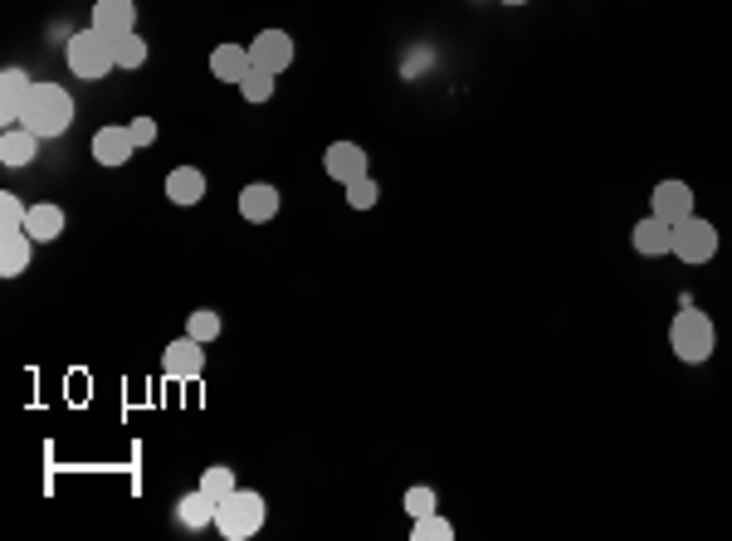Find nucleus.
<instances>
[{
    "mask_svg": "<svg viewBox=\"0 0 732 541\" xmlns=\"http://www.w3.org/2000/svg\"><path fill=\"white\" fill-rule=\"evenodd\" d=\"M73 98H69V89H59V83H49V79H40V83H30V98H24V122L20 127H30L34 137H64V132L73 127Z\"/></svg>",
    "mask_w": 732,
    "mask_h": 541,
    "instance_id": "f257e3e1",
    "label": "nucleus"
},
{
    "mask_svg": "<svg viewBox=\"0 0 732 541\" xmlns=\"http://www.w3.org/2000/svg\"><path fill=\"white\" fill-rule=\"evenodd\" d=\"M713 347H718L713 317L699 313V307L683 298V313H674V323H669V351H674L683 366H703L708 356H713Z\"/></svg>",
    "mask_w": 732,
    "mask_h": 541,
    "instance_id": "f03ea898",
    "label": "nucleus"
},
{
    "mask_svg": "<svg viewBox=\"0 0 732 541\" xmlns=\"http://www.w3.org/2000/svg\"><path fill=\"white\" fill-rule=\"evenodd\" d=\"M264 522H268V502H264V493H254V488H235V493L220 498V508H215V532L225 541L260 537Z\"/></svg>",
    "mask_w": 732,
    "mask_h": 541,
    "instance_id": "7ed1b4c3",
    "label": "nucleus"
},
{
    "mask_svg": "<svg viewBox=\"0 0 732 541\" xmlns=\"http://www.w3.org/2000/svg\"><path fill=\"white\" fill-rule=\"evenodd\" d=\"M64 64L73 79H83V83H103L108 73L118 69V59H113V40H103V34L93 30H79V34H69L64 40Z\"/></svg>",
    "mask_w": 732,
    "mask_h": 541,
    "instance_id": "20e7f679",
    "label": "nucleus"
},
{
    "mask_svg": "<svg viewBox=\"0 0 732 541\" xmlns=\"http://www.w3.org/2000/svg\"><path fill=\"white\" fill-rule=\"evenodd\" d=\"M674 259L683 264H713L718 259V225L703 215H689L674 225Z\"/></svg>",
    "mask_w": 732,
    "mask_h": 541,
    "instance_id": "39448f33",
    "label": "nucleus"
},
{
    "mask_svg": "<svg viewBox=\"0 0 732 541\" xmlns=\"http://www.w3.org/2000/svg\"><path fill=\"white\" fill-rule=\"evenodd\" d=\"M650 215L659 220H669V225H679V220H689V215H699L693 211V186L689 181H659V186L650 191Z\"/></svg>",
    "mask_w": 732,
    "mask_h": 541,
    "instance_id": "423d86ee",
    "label": "nucleus"
},
{
    "mask_svg": "<svg viewBox=\"0 0 732 541\" xmlns=\"http://www.w3.org/2000/svg\"><path fill=\"white\" fill-rule=\"evenodd\" d=\"M250 59H254V69H264V73H284L293 64V40H288V30H260L250 40Z\"/></svg>",
    "mask_w": 732,
    "mask_h": 541,
    "instance_id": "0eeeda50",
    "label": "nucleus"
},
{
    "mask_svg": "<svg viewBox=\"0 0 732 541\" xmlns=\"http://www.w3.org/2000/svg\"><path fill=\"white\" fill-rule=\"evenodd\" d=\"M162 371H166V380H195L205 371V341H195L191 331L186 337H176L162 351Z\"/></svg>",
    "mask_w": 732,
    "mask_h": 541,
    "instance_id": "6e6552de",
    "label": "nucleus"
},
{
    "mask_svg": "<svg viewBox=\"0 0 732 541\" xmlns=\"http://www.w3.org/2000/svg\"><path fill=\"white\" fill-rule=\"evenodd\" d=\"M89 24L103 34V40H122V34L138 30V6H132V0H93Z\"/></svg>",
    "mask_w": 732,
    "mask_h": 541,
    "instance_id": "1a4fd4ad",
    "label": "nucleus"
},
{
    "mask_svg": "<svg viewBox=\"0 0 732 541\" xmlns=\"http://www.w3.org/2000/svg\"><path fill=\"white\" fill-rule=\"evenodd\" d=\"M138 156V142H132V127H98L93 132V162L118 171Z\"/></svg>",
    "mask_w": 732,
    "mask_h": 541,
    "instance_id": "9d476101",
    "label": "nucleus"
},
{
    "mask_svg": "<svg viewBox=\"0 0 732 541\" xmlns=\"http://www.w3.org/2000/svg\"><path fill=\"white\" fill-rule=\"evenodd\" d=\"M372 162H366V152L357 142H333L323 152V171L327 176L337 181V186H347V181H362V176H372V171H366Z\"/></svg>",
    "mask_w": 732,
    "mask_h": 541,
    "instance_id": "9b49d317",
    "label": "nucleus"
},
{
    "mask_svg": "<svg viewBox=\"0 0 732 541\" xmlns=\"http://www.w3.org/2000/svg\"><path fill=\"white\" fill-rule=\"evenodd\" d=\"M630 244H634V254H644V259H664V254H674V225L659 215H644L640 225L630 229Z\"/></svg>",
    "mask_w": 732,
    "mask_h": 541,
    "instance_id": "f8f14e48",
    "label": "nucleus"
},
{
    "mask_svg": "<svg viewBox=\"0 0 732 541\" xmlns=\"http://www.w3.org/2000/svg\"><path fill=\"white\" fill-rule=\"evenodd\" d=\"M24 98H30V73L24 69L0 73V122H6V127H20L24 122Z\"/></svg>",
    "mask_w": 732,
    "mask_h": 541,
    "instance_id": "ddd939ff",
    "label": "nucleus"
},
{
    "mask_svg": "<svg viewBox=\"0 0 732 541\" xmlns=\"http://www.w3.org/2000/svg\"><path fill=\"white\" fill-rule=\"evenodd\" d=\"M278 186H268V181H250V186L240 191V215L250 220V225H268V220L278 215Z\"/></svg>",
    "mask_w": 732,
    "mask_h": 541,
    "instance_id": "4468645a",
    "label": "nucleus"
},
{
    "mask_svg": "<svg viewBox=\"0 0 732 541\" xmlns=\"http://www.w3.org/2000/svg\"><path fill=\"white\" fill-rule=\"evenodd\" d=\"M166 201L181 205V211L201 205V201H205V171H201V166H176V171H166Z\"/></svg>",
    "mask_w": 732,
    "mask_h": 541,
    "instance_id": "2eb2a0df",
    "label": "nucleus"
},
{
    "mask_svg": "<svg viewBox=\"0 0 732 541\" xmlns=\"http://www.w3.org/2000/svg\"><path fill=\"white\" fill-rule=\"evenodd\" d=\"M64 225H69V215L59 211L54 201H40V205H30V220H24V235H30L34 244H49V239H59V235H64Z\"/></svg>",
    "mask_w": 732,
    "mask_h": 541,
    "instance_id": "dca6fc26",
    "label": "nucleus"
},
{
    "mask_svg": "<svg viewBox=\"0 0 732 541\" xmlns=\"http://www.w3.org/2000/svg\"><path fill=\"white\" fill-rule=\"evenodd\" d=\"M250 69H254L250 44H220V49H211V73L220 83H240Z\"/></svg>",
    "mask_w": 732,
    "mask_h": 541,
    "instance_id": "f3484780",
    "label": "nucleus"
},
{
    "mask_svg": "<svg viewBox=\"0 0 732 541\" xmlns=\"http://www.w3.org/2000/svg\"><path fill=\"white\" fill-rule=\"evenodd\" d=\"M40 142L30 127H6V137H0V162L6 166H30L34 156H40Z\"/></svg>",
    "mask_w": 732,
    "mask_h": 541,
    "instance_id": "a211bd4d",
    "label": "nucleus"
},
{
    "mask_svg": "<svg viewBox=\"0 0 732 541\" xmlns=\"http://www.w3.org/2000/svg\"><path fill=\"white\" fill-rule=\"evenodd\" d=\"M34 259V239L30 235H0V278H20Z\"/></svg>",
    "mask_w": 732,
    "mask_h": 541,
    "instance_id": "6ab92c4d",
    "label": "nucleus"
},
{
    "mask_svg": "<svg viewBox=\"0 0 732 541\" xmlns=\"http://www.w3.org/2000/svg\"><path fill=\"white\" fill-rule=\"evenodd\" d=\"M215 508H220V502L195 488V493H186V498L176 502V522L191 527V532H195V527H215Z\"/></svg>",
    "mask_w": 732,
    "mask_h": 541,
    "instance_id": "aec40b11",
    "label": "nucleus"
},
{
    "mask_svg": "<svg viewBox=\"0 0 732 541\" xmlns=\"http://www.w3.org/2000/svg\"><path fill=\"white\" fill-rule=\"evenodd\" d=\"M24 220H30V205L16 191L0 195V235H24Z\"/></svg>",
    "mask_w": 732,
    "mask_h": 541,
    "instance_id": "412c9836",
    "label": "nucleus"
},
{
    "mask_svg": "<svg viewBox=\"0 0 732 541\" xmlns=\"http://www.w3.org/2000/svg\"><path fill=\"white\" fill-rule=\"evenodd\" d=\"M410 541H455V527L439 512H425V518H410Z\"/></svg>",
    "mask_w": 732,
    "mask_h": 541,
    "instance_id": "4be33fe9",
    "label": "nucleus"
},
{
    "mask_svg": "<svg viewBox=\"0 0 732 541\" xmlns=\"http://www.w3.org/2000/svg\"><path fill=\"white\" fill-rule=\"evenodd\" d=\"M195 488H201V493H211L215 502L220 498H230V493H235V469H225V463H215V469H201V483H195Z\"/></svg>",
    "mask_w": 732,
    "mask_h": 541,
    "instance_id": "5701e85b",
    "label": "nucleus"
},
{
    "mask_svg": "<svg viewBox=\"0 0 732 541\" xmlns=\"http://www.w3.org/2000/svg\"><path fill=\"white\" fill-rule=\"evenodd\" d=\"M113 59H118V69H142L146 64V40L138 30L122 34V40H113Z\"/></svg>",
    "mask_w": 732,
    "mask_h": 541,
    "instance_id": "b1692460",
    "label": "nucleus"
},
{
    "mask_svg": "<svg viewBox=\"0 0 732 541\" xmlns=\"http://www.w3.org/2000/svg\"><path fill=\"white\" fill-rule=\"evenodd\" d=\"M240 93H244V103H268V98H274V73L250 69V73L240 79Z\"/></svg>",
    "mask_w": 732,
    "mask_h": 541,
    "instance_id": "393cba45",
    "label": "nucleus"
},
{
    "mask_svg": "<svg viewBox=\"0 0 732 541\" xmlns=\"http://www.w3.org/2000/svg\"><path fill=\"white\" fill-rule=\"evenodd\" d=\"M342 195H347L352 211H372V205L382 201V186H376L372 176H362V181H347V186H342Z\"/></svg>",
    "mask_w": 732,
    "mask_h": 541,
    "instance_id": "a878e982",
    "label": "nucleus"
},
{
    "mask_svg": "<svg viewBox=\"0 0 732 541\" xmlns=\"http://www.w3.org/2000/svg\"><path fill=\"white\" fill-rule=\"evenodd\" d=\"M186 331H191L195 341H215L220 331H225V323H220V313H211V307H201V313H191Z\"/></svg>",
    "mask_w": 732,
    "mask_h": 541,
    "instance_id": "bb28decb",
    "label": "nucleus"
},
{
    "mask_svg": "<svg viewBox=\"0 0 732 541\" xmlns=\"http://www.w3.org/2000/svg\"><path fill=\"white\" fill-rule=\"evenodd\" d=\"M406 512H410V518H425V512H439V498H435V488H425V483L406 488Z\"/></svg>",
    "mask_w": 732,
    "mask_h": 541,
    "instance_id": "cd10ccee",
    "label": "nucleus"
},
{
    "mask_svg": "<svg viewBox=\"0 0 732 541\" xmlns=\"http://www.w3.org/2000/svg\"><path fill=\"white\" fill-rule=\"evenodd\" d=\"M128 127H132V142H138V152L156 142V118H146V113H142V118H132Z\"/></svg>",
    "mask_w": 732,
    "mask_h": 541,
    "instance_id": "c85d7f7f",
    "label": "nucleus"
},
{
    "mask_svg": "<svg viewBox=\"0 0 732 541\" xmlns=\"http://www.w3.org/2000/svg\"><path fill=\"white\" fill-rule=\"evenodd\" d=\"M498 6H528V0H498Z\"/></svg>",
    "mask_w": 732,
    "mask_h": 541,
    "instance_id": "c756f323",
    "label": "nucleus"
}]
</instances>
